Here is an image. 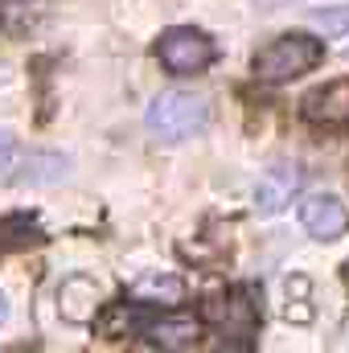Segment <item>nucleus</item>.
<instances>
[{
    "label": "nucleus",
    "instance_id": "1",
    "mask_svg": "<svg viewBox=\"0 0 349 353\" xmlns=\"http://www.w3.org/2000/svg\"><path fill=\"white\" fill-rule=\"evenodd\" d=\"M144 128L161 140V144H181V140H193L210 128V103L206 94L197 90H161L148 111H144Z\"/></svg>",
    "mask_w": 349,
    "mask_h": 353
},
{
    "label": "nucleus",
    "instance_id": "2",
    "mask_svg": "<svg viewBox=\"0 0 349 353\" xmlns=\"http://www.w3.org/2000/svg\"><path fill=\"white\" fill-rule=\"evenodd\" d=\"M321 62H325V41H317L312 33H283L255 54L251 70L259 83H288L317 70Z\"/></svg>",
    "mask_w": 349,
    "mask_h": 353
},
{
    "label": "nucleus",
    "instance_id": "3",
    "mask_svg": "<svg viewBox=\"0 0 349 353\" xmlns=\"http://www.w3.org/2000/svg\"><path fill=\"white\" fill-rule=\"evenodd\" d=\"M259 292L255 288H235V292H226V300H218V304H210V321L218 325V337H222V345H230V350H247L251 341H255V333H259Z\"/></svg>",
    "mask_w": 349,
    "mask_h": 353
},
{
    "label": "nucleus",
    "instance_id": "4",
    "mask_svg": "<svg viewBox=\"0 0 349 353\" xmlns=\"http://www.w3.org/2000/svg\"><path fill=\"white\" fill-rule=\"evenodd\" d=\"M157 58H161V66L169 74H201V70H210L218 62V46H214L210 33H201L193 25H177L161 37Z\"/></svg>",
    "mask_w": 349,
    "mask_h": 353
},
{
    "label": "nucleus",
    "instance_id": "5",
    "mask_svg": "<svg viewBox=\"0 0 349 353\" xmlns=\"http://www.w3.org/2000/svg\"><path fill=\"white\" fill-rule=\"evenodd\" d=\"M300 226H304L312 239H321V243L341 239V234L349 230L346 201H341V197H333V193H321V197L300 201Z\"/></svg>",
    "mask_w": 349,
    "mask_h": 353
},
{
    "label": "nucleus",
    "instance_id": "6",
    "mask_svg": "<svg viewBox=\"0 0 349 353\" xmlns=\"http://www.w3.org/2000/svg\"><path fill=\"white\" fill-rule=\"evenodd\" d=\"M300 115L321 128H346L349 123V79L325 83L300 99Z\"/></svg>",
    "mask_w": 349,
    "mask_h": 353
},
{
    "label": "nucleus",
    "instance_id": "7",
    "mask_svg": "<svg viewBox=\"0 0 349 353\" xmlns=\"http://www.w3.org/2000/svg\"><path fill=\"white\" fill-rule=\"evenodd\" d=\"M300 185H304L300 165H275V169H267L259 181V189H255V210H259L263 218L283 214L292 205V197L300 193Z\"/></svg>",
    "mask_w": 349,
    "mask_h": 353
},
{
    "label": "nucleus",
    "instance_id": "8",
    "mask_svg": "<svg viewBox=\"0 0 349 353\" xmlns=\"http://www.w3.org/2000/svg\"><path fill=\"white\" fill-rule=\"evenodd\" d=\"M140 333L157 350H193L201 341V321H193V316H161V321L140 325Z\"/></svg>",
    "mask_w": 349,
    "mask_h": 353
},
{
    "label": "nucleus",
    "instance_id": "9",
    "mask_svg": "<svg viewBox=\"0 0 349 353\" xmlns=\"http://www.w3.org/2000/svg\"><path fill=\"white\" fill-rule=\"evenodd\" d=\"M99 300H103V288H99V279L94 275H70L62 288H58V304H62V316L66 321H90L94 316V308H99Z\"/></svg>",
    "mask_w": 349,
    "mask_h": 353
},
{
    "label": "nucleus",
    "instance_id": "10",
    "mask_svg": "<svg viewBox=\"0 0 349 353\" xmlns=\"http://www.w3.org/2000/svg\"><path fill=\"white\" fill-rule=\"evenodd\" d=\"M46 8H50V0H0V33L4 37H25L29 29H37Z\"/></svg>",
    "mask_w": 349,
    "mask_h": 353
},
{
    "label": "nucleus",
    "instance_id": "11",
    "mask_svg": "<svg viewBox=\"0 0 349 353\" xmlns=\"http://www.w3.org/2000/svg\"><path fill=\"white\" fill-rule=\"evenodd\" d=\"M41 226L29 218V214H8L0 218V251H17V247H33L41 243Z\"/></svg>",
    "mask_w": 349,
    "mask_h": 353
},
{
    "label": "nucleus",
    "instance_id": "12",
    "mask_svg": "<svg viewBox=\"0 0 349 353\" xmlns=\"http://www.w3.org/2000/svg\"><path fill=\"white\" fill-rule=\"evenodd\" d=\"M132 296H136L140 304H177V300L185 296V283H181L177 275H144V279L132 288Z\"/></svg>",
    "mask_w": 349,
    "mask_h": 353
},
{
    "label": "nucleus",
    "instance_id": "13",
    "mask_svg": "<svg viewBox=\"0 0 349 353\" xmlns=\"http://www.w3.org/2000/svg\"><path fill=\"white\" fill-rule=\"evenodd\" d=\"M66 169H70L66 157H29V161H25V173L17 176V181H21V185H46V181L66 176Z\"/></svg>",
    "mask_w": 349,
    "mask_h": 353
},
{
    "label": "nucleus",
    "instance_id": "14",
    "mask_svg": "<svg viewBox=\"0 0 349 353\" xmlns=\"http://www.w3.org/2000/svg\"><path fill=\"white\" fill-rule=\"evenodd\" d=\"M312 25L329 37H349V4H333V8L312 12Z\"/></svg>",
    "mask_w": 349,
    "mask_h": 353
},
{
    "label": "nucleus",
    "instance_id": "15",
    "mask_svg": "<svg viewBox=\"0 0 349 353\" xmlns=\"http://www.w3.org/2000/svg\"><path fill=\"white\" fill-rule=\"evenodd\" d=\"M12 157H17V136L8 128H0V176L12 169Z\"/></svg>",
    "mask_w": 349,
    "mask_h": 353
},
{
    "label": "nucleus",
    "instance_id": "16",
    "mask_svg": "<svg viewBox=\"0 0 349 353\" xmlns=\"http://www.w3.org/2000/svg\"><path fill=\"white\" fill-rule=\"evenodd\" d=\"M0 321H4V296H0Z\"/></svg>",
    "mask_w": 349,
    "mask_h": 353
},
{
    "label": "nucleus",
    "instance_id": "17",
    "mask_svg": "<svg viewBox=\"0 0 349 353\" xmlns=\"http://www.w3.org/2000/svg\"><path fill=\"white\" fill-rule=\"evenodd\" d=\"M267 4H283V0H267Z\"/></svg>",
    "mask_w": 349,
    "mask_h": 353
}]
</instances>
